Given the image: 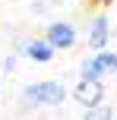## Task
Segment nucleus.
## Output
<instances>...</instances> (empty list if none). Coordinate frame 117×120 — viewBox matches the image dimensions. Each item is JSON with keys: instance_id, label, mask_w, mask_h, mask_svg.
I'll list each match as a JSON object with an SVG mask.
<instances>
[{"instance_id": "9b49d317", "label": "nucleus", "mask_w": 117, "mask_h": 120, "mask_svg": "<svg viewBox=\"0 0 117 120\" xmlns=\"http://www.w3.org/2000/svg\"><path fill=\"white\" fill-rule=\"evenodd\" d=\"M95 3H111V0H95Z\"/></svg>"}, {"instance_id": "39448f33", "label": "nucleus", "mask_w": 117, "mask_h": 120, "mask_svg": "<svg viewBox=\"0 0 117 120\" xmlns=\"http://www.w3.org/2000/svg\"><path fill=\"white\" fill-rule=\"evenodd\" d=\"M19 54H22L25 60H32V63H51L57 51L51 48V41L41 35V38H29V41H19Z\"/></svg>"}, {"instance_id": "7ed1b4c3", "label": "nucleus", "mask_w": 117, "mask_h": 120, "mask_svg": "<svg viewBox=\"0 0 117 120\" xmlns=\"http://www.w3.org/2000/svg\"><path fill=\"white\" fill-rule=\"evenodd\" d=\"M73 101L79 104L82 111L101 104L105 101V82H101V79H79V82L73 85Z\"/></svg>"}, {"instance_id": "f8f14e48", "label": "nucleus", "mask_w": 117, "mask_h": 120, "mask_svg": "<svg viewBox=\"0 0 117 120\" xmlns=\"http://www.w3.org/2000/svg\"><path fill=\"white\" fill-rule=\"evenodd\" d=\"M0 95H3V82H0Z\"/></svg>"}, {"instance_id": "20e7f679", "label": "nucleus", "mask_w": 117, "mask_h": 120, "mask_svg": "<svg viewBox=\"0 0 117 120\" xmlns=\"http://www.w3.org/2000/svg\"><path fill=\"white\" fill-rule=\"evenodd\" d=\"M108 41H111V19H108V13H98V16H92V22H89L86 44L92 51H101V48H108Z\"/></svg>"}, {"instance_id": "6e6552de", "label": "nucleus", "mask_w": 117, "mask_h": 120, "mask_svg": "<svg viewBox=\"0 0 117 120\" xmlns=\"http://www.w3.org/2000/svg\"><path fill=\"white\" fill-rule=\"evenodd\" d=\"M82 114H86L89 120H111V117H114V108L101 101V104H95V108H86Z\"/></svg>"}, {"instance_id": "0eeeda50", "label": "nucleus", "mask_w": 117, "mask_h": 120, "mask_svg": "<svg viewBox=\"0 0 117 120\" xmlns=\"http://www.w3.org/2000/svg\"><path fill=\"white\" fill-rule=\"evenodd\" d=\"M79 79H105L98 70V63H95V54H86L79 63Z\"/></svg>"}, {"instance_id": "423d86ee", "label": "nucleus", "mask_w": 117, "mask_h": 120, "mask_svg": "<svg viewBox=\"0 0 117 120\" xmlns=\"http://www.w3.org/2000/svg\"><path fill=\"white\" fill-rule=\"evenodd\" d=\"M92 54H95V63H98L101 76H117V51L101 48V51H92Z\"/></svg>"}, {"instance_id": "1a4fd4ad", "label": "nucleus", "mask_w": 117, "mask_h": 120, "mask_svg": "<svg viewBox=\"0 0 117 120\" xmlns=\"http://www.w3.org/2000/svg\"><path fill=\"white\" fill-rule=\"evenodd\" d=\"M19 66V54H10V57H3V73H13Z\"/></svg>"}, {"instance_id": "f257e3e1", "label": "nucleus", "mask_w": 117, "mask_h": 120, "mask_svg": "<svg viewBox=\"0 0 117 120\" xmlns=\"http://www.w3.org/2000/svg\"><path fill=\"white\" fill-rule=\"evenodd\" d=\"M67 85L60 79H35V82H25L19 89V98H22L29 108H60L67 101Z\"/></svg>"}, {"instance_id": "9d476101", "label": "nucleus", "mask_w": 117, "mask_h": 120, "mask_svg": "<svg viewBox=\"0 0 117 120\" xmlns=\"http://www.w3.org/2000/svg\"><path fill=\"white\" fill-rule=\"evenodd\" d=\"M48 3H51V6H67L70 0H48Z\"/></svg>"}, {"instance_id": "f03ea898", "label": "nucleus", "mask_w": 117, "mask_h": 120, "mask_svg": "<svg viewBox=\"0 0 117 120\" xmlns=\"http://www.w3.org/2000/svg\"><path fill=\"white\" fill-rule=\"evenodd\" d=\"M44 38L51 41L54 51H70L79 41V32H76V25L67 22V19H54V22H48V29H44Z\"/></svg>"}, {"instance_id": "ddd939ff", "label": "nucleus", "mask_w": 117, "mask_h": 120, "mask_svg": "<svg viewBox=\"0 0 117 120\" xmlns=\"http://www.w3.org/2000/svg\"><path fill=\"white\" fill-rule=\"evenodd\" d=\"M114 117H117V114H114Z\"/></svg>"}]
</instances>
